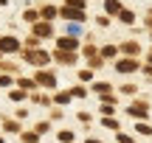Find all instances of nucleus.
Here are the masks:
<instances>
[{
  "label": "nucleus",
  "instance_id": "obj_8",
  "mask_svg": "<svg viewBox=\"0 0 152 143\" xmlns=\"http://www.w3.org/2000/svg\"><path fill=\"white\" fill-rule=\"evenodd\" d=\"M68 98H71V93H56V104H68Z\"/></svg>",
  "mask_w": 152,
  "mask_h": 143
},
{
  "label": "nucleus",
  "instance_id": "obj_11",
  "mask_svg": "<svg viewBox=\"0 0 152 143\" xmlns=\"http://www.w3.org/2000/svg\"><path fill=\"white\" fill-rule=\"evenodd\" d=\"M107 11H118V3L115 0H107Z\"/></svg>",
  "mask_w": 152,
  "mask_h": 143
},
{
  "label": "nucleus",
  "instance_id": "obj_9",
  "mask_svg": "<svg viewBox=\"0 0 152 143\" xmlns=\"http://www.w3.org/2000/svg\"><path fill=\"white\" fill-rule=\"evenodd\" d=\"M104 126H107V129H118V121H113V118H104Z\"/></svg>",
  "mask_w": 152,
  "mask_h": 143
},
{
  "label": "nucleus",
  "instance_id": "obj_7",
  "mask_svg": "<svg viewBox=\"0 0 152 143\" xmlns=\"http://www.w3.org/2000/svg\"><path fill=\"white\" fill-rule=\"evenodd\" d=\"M23 140H26V143H37L39 135H37V132H26V135H23Z\"/></svg>",
  "mask_w": 152,
  "mask_h": 143
},
{
  "label": "nucleus",
  "instance_id": "obj_6",
  "mask_svg": "<svg viewBox=\"0 0 152 143\" xmlns=\"http://www.w3.org/2000/svg\"><path fill=\"white\" fill-rule=\"evenodd\" d=\"M56 138H59L62 143H71V140H73V132H68V129H62V132L56 135Z\"/></svg>",
  "mask_w": 152,
  "mask_h": 143
},
{
  "label": "nucleus",
  "instance_id": "obj_2",
  "mask_svg": "<svg viewBox=\"0 0 152 143\" xmlns=\"http://www.w3.org/2000/svg\"><path fill=\"white\" fill-rule=\"evenodd\" d=\"M118 70H121V73L138 70V62H135V59H121V62H118Z\"/></svg>",
  "mask_w": 152,
  "mask_h": 143
},
{
  "label": "nucleus",
  "instance_id": "obj_12",
  "mask_svg": "<svg viewBox=\"0 0 152 143\" xmlns=\"http://www.w3.org/2000/svg\"><path fill=\"white\" fill-rule=\"evenodd\" d=\"M118 140L121 143H135V138H130V135H118Z\"/></svg>",
  "mask_w": 152,
  "mask_h": 143
},
{
  "label": "nucleus",
  "instance_id": "obj_3",
  "mask_svg": "<svg viewBox=\"0 0 152 143\" xmlns=\"http://www.w3.org/2000/svg\"><path fill=\"white\" fill-rule=\"evenodd\" d=\"M37 84H42V87H48V90H51L56 82H54V76H51V73H39V76H37Z\"/></svg>",
  "mask_w": 152,
  "mask_h": 143
},
{
  "label": "nucleus",
  "instance_id": "obj_13",
  "mask_svg": "<svg viewBox=\"0 0 152 143\" xmlns=\"http://www.w3.org/2000/svg\"><path fill=\"white\" fill-rule=\"evenodd\" d=\"M85 143H102V140H85Z\"/></svg>",
  "mask_w": 152,
  "mask_h": 143
},
{
  "label": "nucleus",
  "instance_id": "obj_4",
  "mask_svg": "<svg viewBox=\"0 0 152 143\" xmlns=\"http://www.w3.org/2000/svg\"><path fill=\"white\" fill-rule=\"evenodd\" d=\"M20 45H17V39H11V37H3L0 39V51H17Z\"/></svg>",
  "mask_w": 152,
  "mask_h": 143
},
{
  "label": "nucleus",
  "instance_id": "obj_10",
  "mask_svg": "<svg viewBox=\"0 0 152 143\" xmlns=\"http://www.w3.org/2000/svg\"><path fill=\"white\" fill-rule=\"evenodd\" d=\"M59 45H62V48H73L76 42H73V39H59Z\"/></svg>",
  "mask_w": 152,
  "mask_h": 143
},
{
  "label": "nucleus",
  "instance_id": "obj_1",
  "mask_svg": "<svg viewBox=\"0 0 152 143\" xmlns=\"http://www.w3.org/2000/svg\"><path fill=\"white\" fill-rule=\"evenodd\" d=\"M127 115H130V118H141V121H144V118H149V107L144 104V101H135V104L127 107Z\"/></svg>",
  "mask_w": 152,
  "mask_h": 143
},
{
  "label": "nucleus",
  "instance_id": "obj_5",
  "mask_svg": "<svg viewBox=\"0 0 152 143\" xmlns=\"http://www.w3.org/2000/svg\"><path fill=\"white\" fill-rule=\"evenodd\" d=\"M135 132H138V135H147V138H149V135H152V126H149V124H138Z\"/></svg>",
  "mask_w": 152,
  "mask_h": 143
}]
</instances>
